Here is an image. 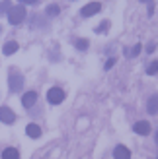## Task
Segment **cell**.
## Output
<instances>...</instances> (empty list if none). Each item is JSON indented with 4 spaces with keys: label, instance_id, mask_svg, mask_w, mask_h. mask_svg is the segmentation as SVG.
Here are the masks:
<instances>
[{
    "label": "cell",
    "instance_id": "cell-18",
    "mask_svg": "<svg viewBox=\"0 0 158 159\" xmlns=\"http://www.w3.org/2000/svg\"><path fill=\"white\" fill-rule=\"evenodd\" d=\"M139 52H141V45H135V47H133V51H131V57H137Z\"/></svg>",
    "mask_w": 158,
    "mask_h": 159
},
{
    "label": "cell",
    "instance_id": "cell-4",
    "mask_svg": "<svg viewBox=\"0 0 158 159\" xmlns=\"http://www.w3.org/2000/svg\"><path fill=\"white\" fill-rule=\"evenodd\" d=\"M0 120L4 124H14V120H16L14 111L10 107H0Z\"/></svg>",
    "mask_w": 158,
    "mask_h": 159
},
{
    "label": "cell",
    "instance_id": "cell-23",
    "mask_svg": "<svg viewBox=\"0 0 158 159\" xmlns=\"http://www.w3.org/2000/svg\"><path fill=\"white\" fill-rule=\"evenodd\" d=\"M0 29H2V27H0Z\"/></svg>",
    "mask_w": 158,
    "mask_h": 159
},
{
    "label": "cell",
    "instance_id": "cell-14",
    "mask_svg": "<svg viewBox=\"0 0 158 159\" xmlns=\"http://www.w3.org/2000/svg\"><path fill=\"white\" fill-rule=\"evenodd\" d=\"M74 45H76V49H78V51H86L90 43H88V39H78V41H76Z\"/></svg>",
    "mask_w": 158,
    "mask_h": 159
},
{
    "label": "cell",
    "instance_id": "cell-6",
    "mask_svg": "<svg viewBox=\"0 0 158 159\" xmlns=\"http://www.w3.org/2000/svg\"><path fill=\"white\" fill-rule=\"evenodd\" d=\"M35 101H37V93L35 91H27V93H23V97H22V105L26 109H29V107L35 105Z\"/></svg>",
    "mask_w": 158,
    "mask_h": 159
},
{
    "label": "cell",
    "instance_id": "cell-2",
    "mask_svg": "<svg viewBox=\"0 0 158 159\" xmlns=\"http://www.w3.org/2000/svg\"><path fill=\"white\" fill-rule=\"evenodd\" d=\"M8 85H10V91H22L23 87V76L18 70H10V76H8Z\"/></svg>",
    "mask_w": 158,
    "mask_h": 159
},
{
    "label": "cell",
    "instance_id": "cell-22",
    "mask_svg": "<svg viewBox=\"0 0 158 159\" xmlns=\"http://www.w3.org/2000/svg\"><path fill=\"white\" fill-rule=\"evenodd\" d=\"M143 2H151V0H143Z\"/></svg>",
    "mask_w": 158,
    "mask_h": 159
},
{
    "label": "cell",
    "instance_id": "cell-7",
    "mask_svg": "<svg viewBox=\"0 0 158 159\" xmlns=\"http://www.w3.org/2000/svg\"><path fill=\"white\" fill-rule=\"evenodd\" d=\"M133 130H135L137 134H141V136H146V134L151 132V124H148L146 120H139L135 126H133Z\"/></svg>",
    "mask_w": 158,
    "mask_h": 159
},
{
    "label": "cell",
    "instance_id": "cell-13",
    "mask_svg": "<svg viewBox=\"0 0 158 159\" xmlns=\"http://www.w3.org/2000/svg\"><path fill=\"white\" fill-rule=\"evenodd\" d=\"M45 14L49 16V18H55V16H59V14H61V6H57V4L47 6V8H45Z\"/></svg>",
    "mask_w": 158,
    "mask_h": 159
},
{
    "label": "cell",
    "instance_id": "cell-16",
    "mask_svg": "<svg viewBox=\"0 0 158 159\" xmlns=\"http://www.w3.org/2000/svg\"><path fill=\"white\" fill-rule=\"evenodd\" d=\"M8 10H10V0H2V2H0V14H4Z\"/></svg>",
    "mask_w": 158,
    "mask_h": 159
},
{
    "label": "cell",
    "instance_id": "cell-3",
    "mask_svg": "<svg viewBox=\"0 0 158 159\" xmlns=\"http://www.w3.org/2000/svg\"><path fill=\"white\" fill-rule=\"evenodd\" d=\"M47 101H49L51 105H59V103L65 101V91H62L61 87H51V89L47 91Z\"/></svg>",
    "mask_w": 158,
    "mask_h": 159
},
{
    "label": "cell",
    "instance_id": "cell-5",
    "mask_svg": "<svg viewBox=\"0 0 158 159\" xmlns=\"http://www.w3.org/2000/svg\"><path fill=\"white\" fill-rule=\"evenodd\" d=\"M100 10H101V4H100V2H90V4H86L82 10H80V14L84 16V18H90V16L98 14Z\"/></svg>",
    "mask_w": 158,
    "mask_h": 159
},
{
    "label": "cell",
    "instance_id": "cell-8",
    "mask_svg": "<svg viewBox=\"0 0 158 159\" xmlns=\"http://www.w3.org/2000/svg\"><path fill=\"white\" fill-rule=\"evenodd\" d=\"M113 157L115 159H131V152L125 146H117L113 149Z\"/></svg>",
    "mask_w": 158,
    "mask_h": 159
},
{
    "label": "cell",
    "instance_id": "cell-9",
    "mask_svg": "<svg viewBox=\"0 0 158 159\" xmlns=\"http://www.w3.org/2000/svg\"><path fill=\"white\" fill-rule=\"evenodd\" d=\"M26 134L29 138H41V128L37 124H27L26 126Z\"/></svg>",
    "mask_w": 158,
    "mask_h": 159
},
{
    "label": "cell",
    "instance_id": "cell-10",
    "mask_svg": "<svg viewBox=\"0 0 158 159\" xmlns=\"http://www.w3.org/2000/svg\"><path fill=\"white\" fill-rule=\"evenodd\" d=\"M18 49H20V45L16 43V41H8V43L2 47V52L6 54V57H10V54H14V52L18 51Z\"/></svg>",
    "mask_w": 158,
    "mask_h": 159
},
{
    "label": "cell",
    "instance_id": "cell-21",
    "mask_svg": "<svg viewBox=\"0 0 158 159\" xmlns=\"http://www.w3.org/2000/svg\"><path fill=\"white\" fill-rule=\"evenodd\" d=\"M20 2H22V4H35L37 0H20Z\"/></svg>",
    "mask_w": 158,
    "mask_h": 159
},
{
    "label": "cell",
    "instance_id": "cell-17",
    "mask_svg": "<svg viewBox=\"0 0 158 159\" xmlns=\"http://www.w3.org/2000/svg\"><path fill=\"white\" fill-rule=\"evenodd\" d=\"M106 29H109V21H101L100 27H98L96 31H98V33H101V31H106Z\"/></svg>",
    "mask_w": 158,
    "mask_h": 159
},
{
    "label": "cell",
    "instance_id": "cell-1",
    "mask_svg": "<svg viewBox=\"0 0 158 159\" xmlns=\"http://www.w3.org/2000/svg\"><path fill=\"white\" fill-rule=\"evenodd\" d=\"M26 8L23 6H10V10H8V21L12 23V25H20V23L26 20Z\"/></svg>",
    "mask_w": 158,
    "mask_h": 159
},
{
    "label": "cell",
    "instance_id": "cell-15",
    "mask_svg": "<svg viewBox=\"0 0 158 159\" xmlns=\"http://www.w3.org/2000/svg\"><path fill=\"white\" fill-rule=\"evenodd\" d=\"M156 72H158V62L154 60V62H151V64H148L146 74H148V76H156Z\"/></svg>",
    "mask_w": 158,
    "mask_h": 159
},
{
    "label": "cell",
    "instance_id": "cell-11",
    "mask_svg": "<svg viewBox=\"0 0 158 159\" xmlns=\"http://www.w3.org/2000/svg\"><path fill=\"white\" fill-rule=\"evenodd\" d=\"M146 111H148V115H156V111H158V97H156V95H152V97L148 99Z\"/></svg>",
    "mask_w": 158,
    "mask_h": 159
},
{
    "label": "cell",
    "instance_id": "cell-19",
    "mask_svg": "<svg viewBox=\"0 0 158 159\" xmlns=\"http://www.w3.org/2000/svg\"><path fill=\"white\" fill-rule=\"evenodd\" d=\"M154 51H156V45H154V43H151V45L146 47V52H148V54H151V52H154Z\"/></svg>",
    "mask_w": 158,
    "mask_h": 159
},
{
    "label": "cell",
    "instance_id": "cell-12",
    "mask_svg": "<svg viewBox=\"0 0 158 159\" xmlns=\"http://www.w3.org/2000/svg\"><path fill=\"white\" fill-rule=\"evenodd\" d=\"M2 159H20V152L14 148H6L2 152Z\"/></svg>",
    "mask_w": 158,
    "mask_h": 159
},
{
    "label": "cell",
    "instance_id": "cell-20",
    "mask_svg": "<svg viewBox=\"0 0 158 159\" xmlns=\"http://www.w3.org/2000/svg\"><path fill=\"white\" fill-rule=\"evenodd\" d=\"M113 64H115V58H109V60L106 62V70H109V68H111Z\"/></svg>",
    "mask_w": 158,
    "mask_h": 159
}]
</instances>
